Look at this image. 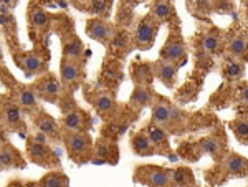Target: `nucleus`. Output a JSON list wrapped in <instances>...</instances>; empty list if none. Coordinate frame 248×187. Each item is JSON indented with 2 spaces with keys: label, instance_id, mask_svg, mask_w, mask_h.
Masks as SVG:
<instances>
[{
  "label": "nucleus",
  "instance_id": "26",
  "mask_svg": "<svg viewBox=\"0 0 248 187\" xmlns=\"http://www.w3.org/2000/svg\"><path fill=\"white\" fill-rule=\"evenodd\" d=\"M199 149L202 154H209L212 157H222L223 153V141L218 136H207L201 139Z\"/></svg>",
  "mask_w": 248,
  "mask_h": 187
},
{
  "label": "nucleus",
  "instance_id": "8",
  "mask_svg": "<svg viewBox=\"0 0 248 187\" xmlns=\"http://www.w3.org/2000/svg\"><path fill=\"white\" fill-rule=\"evenodd\" d=\"M81 79H83L81 62L62 58V62H60V81H62L63 88H75Z\"/></svg>",
  "mask_w": 248,
  "mask_h": 187
},
{
  "label": "nucleus",
  "instance_id": "30",
  "mask_svg": "<svg viewBox=\"0 0 248 187\" xmlns=\"http://www.w3.org/2000/svg\"><path fill=\"white\" fill-rule=\"evenodd\" d=\"M229 128L232 129V133L235 134V138L238 139V142L247 144V142H248V121H247V116H242V118H237V119H233V121H230Z\"/></svg>",
  "mask_w": 248,
  "mask_h": 187
},
{
  "label": "nucleus",
  "instance_id": "13",
  "mask_svg": "<svg viewBox=\"0 0 248 187\" xmlns=\"http://www.w3.org/2000/svg\"><path fill=\"white\" fill-rule=\"evenodd\" d=\"M222 171L229 177H245L248 171V161L238 153H229L222 159Z\"/></svg>",
  "mask_w": 248,
  "mask_h": 187
},
{
  "label": "nucleus",
  "instance_id": "36",
  "mask_svg": "<svg viewBox=\"0 0 248 187\" xmlns=\"http://www.w3.org/2000/svg\"><path fill=\"white\" fill-rule=\"evenodd\" d=\"M0 5L2 7H7L9 10L15 9L18 5V0H0Z\"/></svg>",
  "mask_w": 248,
  "mask_h": 187
},
{
  "label": "nucleus",
  "instance_id": "15",
  "mask_svg": "<svg viewBox=\"0 0 248 187\" xmlns=\"http://www.w3.org/2000/svg\"><path fill=\"white\" fill-rule=\"evenodd\" d=\"M90 101L94 106V109L98 111L99 116L103 118L114 116L116 109H118V103H116L113 93H109V91H96Z\"/></svg>",
  "mask_w": 248,
  "mask_h": 187
},
{
  "label": "nucleus",
  "instance_id": "18",
  "mask_svg": "<svg viewBox=\"0 0 248 187\" xmlns=\"http://www.w3.org/2000/svg\"><path fill=\"white\" fill-rule=\"evenodd\" d=\"M155 99L154 91L151 90L149 85H136L133 93L129 96V106L136 111L144 109L147 106H151Z\"/></svg>",
  "mask_w": 248,
  "mask_h": 187
},
{
  "label": "nucleus",
  "instance_id": "41",
  "mask_svg": "<svg viewBox=\"0 0 248 187\" xmlns=\"http://www.w3.org/2000/svg\"><path fill=\"white\" fill-rule=\"evenodd\" d=\"M0 171H2V168H0Z\"/></svg>",
  "mask_w": 248,
  "mask_h": 187
},
{
  "label": "nucleus",
  "instance_id": "1",
  "mask_svg": "<svg viewBox=\"0 0 248 187\" xmlns=\"http://www.w3.org/2000/svg\"><path fill=\"white\" fill-rule=\"evenodd\" d=\"M63 142L68 156L78 164H83L91 157L93 153V139L88 131H73V133H63Z\"/></svg>",
  "mask_w": 248,
  "mask_h": 187
},
{
  "label": "nucleus",
  "instance_id": "12",
  "mask_svg": "<svg viewBox=\"0 0 248 187\" xmlns=\"http://www.w3.org/2000/svg\"><path fill=\"white\" fill-rule=\"evenodd\" d=\"M151 68H153V77L157 78L166 88H174L177 79V65L159 58L151 65Z\"/></svg>",
  "mask_w": 248,
  "mask_h": 187
},
{
  "label": "nucleus",
  "instance_id": "21",
  "mask_svg": "<svg viewBox=\"0 0 248 187\" xmlns=\"http://www.w3.org/2000/svg\"><path fill=\"white\" fill-rule=\"evenodd\" d=\"M129 146H131V151L141 157L154 156L155 154V149L146 131H138V133H134L129 139Z\"/></svg>",
  "mask_w": 248,
  "mask_h": 187
},
{
  "label": "nucleus",
  "instance_id": "7",
  "mask_svg": "<svg viewBox=\"0 0 248 187\" xmlns=\"http://www.w3.org/2000/svg\"><path fill=\"white\" fill-rule=\"evenodd\" d=\"M86 35L94 42L101 43V45L108 47L114 35V29L111 23H108L103 18H90L86 22Z\"/></svg>",
  "mask_w": 248,
  "mask_h": 187
},
{
  "label": "nucleus",
  "instance_id": "17",
  "mask_svg": "<svg viewBox=\"0 0 248 187\" xmlns=\"http://www.w3.org/2000/svg\"><path fill=\"white\" fill-rule=\"evenodd\" d=\"M15 101L18 103V106L22 108L23 113L30 114V116H33V114L40 109L38 96L35 94V91H33L31 86L20 85L17 88V96H15Z\"/></svg>",
  "mask_w": 248,
  "mask_h": 187
},
{
  "label": "nucleus",
  "instance_id": "23",
  "mask_svg": "<svg viewBox=\"0 0 248 187\" xmlns=\"http://www.w3.org/2000/svg\"><path fill=\"white\" fill-rule=\"evenodd\" d=\"M149 15L157 23H167L174 17V9H172L169 0H153Z\"/></svg>",
  "mask_w": 248,
  "mask_h": 187
},
{
  "label": "nucleus",
  "instance_id": "19",
  "mask_svg": "<svg viewBox=\"0 0 248 187\" xmlns=\"http://www.w3.org/2000/svg\"><path fill=\"white\" fill-rule=\"evenodd\" d=\"M186 58V45L181 38H169L161 48V60L179 65Z\"/></svg>",
  "mask_w": 248,
  "mask_h": 187
},
{
  "label": "nucleus",
  "instance_id": "31",
  "mask_svg": "<svg viewBox=\"0 0 248 187\" xmlns=\"http://www.w3.org/2000/svg\"><path fill=\"white\" fill-rule=\"evenodd\" d=\"M220 43H222V38H220V33L217 30L207 31L202 38L203 50H205L207 53H217L218 48H220Z\"/></svg>",
  "mask_w": 248,
  "mask_h": 187
},
{
  "label": "nucleus",
  "instance_id": "3",
  "mask_svg": "<svg viewBox=\"0 0 248 187\" xmlns=\"http://www.w3.org/2000/svg\"><path fill=\"white\" fill-rule=\"evenodd\" d=\"M27 154H29L30 161L37 166H42V168L46 169L60 168V159L53 153V149L48 146V142H40L30 138L29 142H27Z\"/></svg>",
  "mask_w": 248,
  "mask_h": 187
},
{
  "label": "nucleus",
  "instance_id": "4",
  "mask_svg": "<svg viewBox=\"0 0 248 187\" xmlns=\"http://www.w3.org/2000/svg\"><path fill=\"white\" fill-rule=\"evenodd\" d=\"M157 30H159V23L151 17L149 14L144 15L142 18H139L138 25H136L134 31V45L138 50H149L153 48L155 37H157Z\"/></svg>",
  "mask_w": 248,
  "mask_h": 187
},
{
  "label": "nucleus",
  "instance_id": "27",
  "mask_svg": "<svg viewBox=\"0 0 248 187\" xmlns=\"http://www.w3.org/2000/svg\"><path fill=\"white\" fill-rule=\"evenodd\" d=\"M247 33L240 31V33L233 35L229 42V55L233 60H242V57L247 55Z\"/></svg>",
  "mask_w": 248,
  "mask_h": 187
},
{
  "label": "nucleus",
  "instance_id": "35",
  "mask_svg": "<svg viewBox=\"0 0 248 187\" xmlns=\"http://www.w3.org/2000/svg\"><path fill=\"white\" fill-rule=\"evenodd\" d=\"M108 9V2L106 0H93V12L96 14H101Z\"/></svg>",
  "mask_w": 248,
  "mask_h": 187
},
{
  "label": "nucleus",
  "instance_id": "6",
  "mask_svg": "<svg viewBox=\"0 0 248 187\" xmlns=\"http://www.w3.org/2000/svg\"><path fill=\"white\" fill-rule=\"evenodd\" d=\"M31 88H33L35 94H37L40 99H43V101H46V103H57L60 96H62L63 85H62V81H60V78L48 73L45 77L40 78Z\"/></svg>",
  "mask_w": 248,
  "mask_h": 187
},
{
  "label": "nucleus",
  "instance_id": "33",
  "mask_svg": "<svg viewBox=\"0 0 248 187\" xmlns=\"http://www.w3.org/2000/svg\"><path fill=\"white\" fill-rule=\"evenodd\" d=\"M151 75H153V68L149 65H134V83L138 81V85H147L151 83Z\"/></svg>",
  "mask_w": 248,
  "mask_h": 187
},
{
  "label": "nucleus",
  "instance_id": "14",
  "mask_svg": "<svg viewBox=\"0 0 248 187\" xmlns=\"http://www.w3.org/2000/svg\"><path fill=\"white\" fill-rule=\"evenodd\" d=\"M90 119L88 114L81 109H71L63 114L62 118V131L63 133H73V131H88Z\"/></svg>",
  "mask_w": 248,
  "mask_h": 187
},
{
  "label": "nucleus",
  "instance_id": "37",
  "mask_svg": "<svg viewBox=\"0 0 248 187\" xmlns=\"http://www.w3.org/2000/svg\"><path fill=\"white\" fill-rule=\"evenodd\" d=\"M195 3H197V7H199V9H203V10H205L207 9V7H209V0H195Z\"/></svg>",
  "mask_w": 248,
  "mask_h": 187
},
{
  "label": "nucleus",
  "instance_id": "9",
  "mask_svg": "<svg viewBox=\"0 0 248 187\" xmlns=\"http://www.w3.org/2000/svg\"><path fill=\"white\" fill-rule=\"evenodd\" d=\"M33 125L38 131H42L43 134L48 138V141H60L62 139V129H60L58 123L55 121L53 116H50L45 111L38 109L33 114Z\"/></svg>",
  "mask_w": 248,
  "mask_h": 187
},
{
  "label": "nucleus",
  "instance_id": "10",
  "mask_svg": "<svg viewBox=\"0 0 248 187\" xmlns=\"http://www.w3.org/2000/svg\"><path fill=\"white\" fill-rule=\"evenodd\" d=\"M15 62L18 63L20 70L27 77H35V75L43 73L46 68V63L37 51H23L20 57H15Z\"/></svg>",
  "mask_w": 248,
  "mask_h": 187
},
{
  "label": "nucleus",
  "instance_id": "32",
  "mask_svg": "<svg viewBox=\"0 0 248 187\" xmlns=\"http://www.w3.org/2000/svg\"><path fill=\"white\" fill-rule=\"evenodd\" d=\"M223 77L229 78V79H237L242 77L243 73V63L240 60H229V62L223 65V70H222Z\"/></svg>",
  "mask_w": 248,
  "mask_h": 187
},
{
  "label": "nucleus",
  "instance_id": "38",
  "mask_svg": "<svg viewBox=\"0 0 248 187\" xmlns=\"http://www.w3.org/2000/svg\"><path fill=\"white\" fill-rule=\"evenodd\" d=\"M124 2H126V3H131V5H134V3H138L139 0H124Z\"/></svg>",
  "mask_w": 248,
  "mask_h": 187
},
{
  "label": "nucleus",
  "instance_id": "20",
  "mask_svg": "<svg viewBox=\"0 0 248 187\" xmlns=\"http://www.w3.org/2000/svg\"><path fill=\"white\" fill-rule=\"evenodd\" d=\"M153 114H151V121L153 125L161 126L164 129H169L170 125V103L164 98L155 96L153 105Z\"/></svg>",
  "mask_w": 248,
  "mask_h": 187
},
{
  "label": "nucleus",
  "instance_id": "2",
  "mask_svg": "<svg viewBox=\"0 0 248 187\" xmlns=\"http://www.w3.org/2000/svg\"><path fill=\"white\" fill-rule=\"evenodd\" d=\"M134 182L141 186L153 187H167L170 186V169L161 168V166L144 164L134 169Z\"/></svg>",
  "mask_w": 248,
  "mask_h": 187
},
{
  "label": "nucleus",
  "instance_id": "24",
  "mask_svg": "<svg viewBox=\"0 0 248 187\" xmlns=\"http://www.w3.org/2000/svg\"><path fill=\"white\" fill-rule=\"evenodd\" d=\"M29 22L31 29L37 31H43L50 23V14L40 5H29Z\"/></svg>",
  "mask_w": 248,
  "mask_h": 187
},
{
  "label": "nucleus",
  "instance_id": "22",
  "mask_svg": "<svg viewBox=\"0 0 248 187\" xmlns=\"http://www.w3.org/2000/svg\"><path fill=\"white\" fill-rule=\"evenodd\" d=\"M62 58L75 60V62H81L83 58V45L79 38L73 33H68L62 40Z\"/></svg>",
  "mask_w": 248,
  "mask_h": 187
},
{
  "label": "nucleus",
  "instance_id": "5",
  "mask_svg": "<svg viewBox=\"0 0 248 187\" xmlns=\"http://www.w3.org/2000/svg\"><path fill=\"white\" fill-rule=\"evenodd\" d=\"M0 125L12 133H18L23 129V111L15 99L0 101Z\"/></svg>",
  "mask_w": 248,
  "mask_h": 187
},
{
  "label": "nucleus",
  "instance_id": "16",
  "mask_svg": "<svg viewBox=\"0 0 248 187\" xmlns=\"http://www.w3.org/2000/svg\"><path fill=\"white\" fill-rule=\"evenodd\" d=\"M147 136H149L151 142H153L155 154H164V156H170L172 148H170V142H169V134H167V129L161 128L157 125H153L147 128Z\"/></svg>",
  "mask_w": 248,
  "mask_h": 187
},
{
  "label": "nucleus",
  "instance_id": "11",
  "mask_svg": "<svg viewBox=\"0 0 248 187\" xmlns=\"http://www.w3.org/2000/svg\"><path fill=\"white\" fill-rule=\"evenodd\" d=\"M0 168L2 169H23L25 159L22 157L20 151L12 146L10 142H0Z\"/></svg>",
  "mask_w": 248,
  "mask_h": 187
},
{
  "label": "nucleus",
  "instance_id": "40",
  "mask_svg": "<svg viewBox=\"0 0 248 187\" xmlns=\"http://www.w3.org/2000/svg\"><path fill=\"white\" fill-rule=\"evenodd\" d=\"M35 2H42V0H35Z\"/></svg>",
  "mask_w": 248,
  "mask_h": 187
},
{
  "label": "nucleus",
  "instance_id": "29",
  "mask_svg": "<svg viewBox=\"0 0 248 187\" xmlns=\"http://www.w3.org/2000/svg\"><path fill=\"white\" fill-rule=\"evenodd\" d=\"M170 186H195V177L190 168H177L170 171Z\"/></svg>",
  "mask_w": 248,
  "mask_h": 187
},
{
  "label": "nucleus",
  "instance_id": "39",
  "mask_svg": "<svg viewBox=\"0 0 248 187\" xmlns=\"http://www.w3.org/2000/svg\"><path fill=\"white\" fill-rule=\"evenodd\" d=\"M0 141H3V128H2V125H0Z\"/></svg>",
  "mask_w": 248,
  "mask_h": 187
},
{
  "label": "nucleus",
  "instance_id": "34",
  "mask_svg": "<svg viewBox=\"0 0 248 187\" xmlns=\"http://www.w3.org/2000/svg\"><path fill=\"white\" fill-rule=\"evenodd\" d=\"M238 105L247 108L248 105V88H247V83H243V86L238 90Z\"/></svg>",
  "mask_w": 248,
  "mask_h": 187
},
{
  "label": "nucleus",
  "instance_id": "25",
  "mask_svg": "<svg viewBox=\"0 0 248 187\" xmlns=\"http://www.w3.org/2000/svg\"><path fill=\"white\" fill-rule=\"evenodd\" d=\"M93 151H94V159H99L103 162H109L111 157L116 161V157H118V149L108 139H98L96 144L93 142Z\"/></svg>",
  "mask_w": 248,
  "mask_h": 187
},
{
  "label": "nucleus",
  "instance_id": "28",
  "mask_svg": "<svg viewBox=\"0 0 248 187\" xmlns=\"http://www.w3.org/2000/svg\"><path fill=\"white\" fill-rule=\"evenodd\" d=\"M38 184L45 187H66L70 186V177L65 172H62V171L51 169L50 172H46L45 176L40 179Z\"/></svg>",
  "mask_w": 248,
  "mask_h": 187
}]
</instances>
